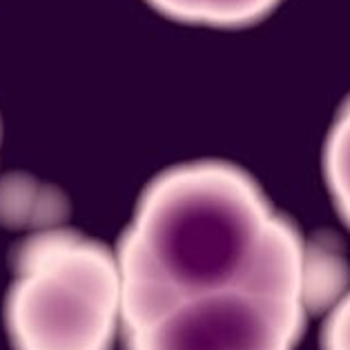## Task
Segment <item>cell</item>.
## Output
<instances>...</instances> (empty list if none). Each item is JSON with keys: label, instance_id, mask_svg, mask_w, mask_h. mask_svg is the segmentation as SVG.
I'll list each match as a JSON object with an SVG mask.
<instances>
[{"label": "cell", "instance_id": "obj_3", "mask_svg": "<svg viewBox=\"0 0 350 350\" xmlns=\"http://www.w3.org/2000/svg\"><path fill=\"white\" fill-rule=\"evenodd\" d=\"M308 306L259 290H221L123 330L127 350H295Z\"/></svg>", "mask_w": 350, "mask_h": 350}, {"label": "cell", "instance_id": "obj_5", "mask_svg": "<svg viewBox=\"0 0 350 350\" xmlns=\"http://www.w3.org/2000/svg\"><path fill=\"white\" fill-rule=\"evenodd\" d=\"M323 174L339 215L350 226V98L339 109L323 150Z\"/></svg>", "mask_w": 350, "mask_h": 350}, {"label": "cell", "instance_id": "obj_6", "mask_svg": "<svg viewBox=\"0 0 350 350\" xmlns=\"http://www.w3.org/2000/svg\"><path fill=\"white\" fill-rule=\"evenodd\" d=\"M323 350H350V293L339 297L323 323Z\"/></svg>", "mask_w": 350, "mask_h": 350}, {"label": "cell", "instance_id": "obj_4", "mask_svg": "<svg viewBox=\"0 0 350 350\" xmlns=\"http://www.w3.org/2000/svg\"><path fill=\"white\" fill-rule=\"evenodd\" d=\"M148 3L159 14L178 23L237 29L266 18L281 0H148Z\"/></svg>", "mask_w": 350, "mask_h": 350}, {"label": "cell", "instance_id": "obj_1", "mask_svg": "<svg viewBox=\"0 0 350 350\" xmlns=\"http://www.w3.org/2000/svg\"><path fill=\"white\" fill-rule=\"evenodd\" d=\"M123 330L221 290H259L310 308L332 263L314 257L257 181L226 161H194L145 187L116 247Z\"/></svg>", "mask_w": 350, "mask_h": 350}, {"label": "cell", "instance_id": "obj_2", "mask_svg": "<svg viewBox=\"0 0 350 350\" xmlns=\"http://www.w3.org/2000/svg\"><path fill=\"white\" fill-rule=\"evenodd\" d=\"M14 350H112L123 328L116 252L70 228L27 237L5 299Z\"/></svg>", "mask_w": 350, "mask_h": 350}]
</instances>
